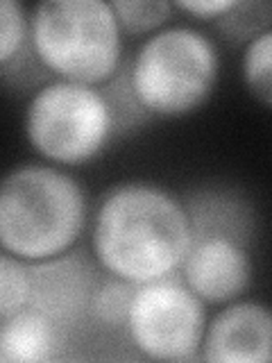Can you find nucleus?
<instances>
[{"mask_svg": "<svg viewBox=\"0 0 272 363\" xmlns=\"http://www.w3.org/2000/svg\"><path fill=\"white\" fill-rule=\"evenodd\" d=\"M220 68L218 43L193 23H170L128 57L130 82L154 121L202 111L218 89Z\"/></svg>", "mask_w": 272, "mask_h": 363, "instance_id": "obj_3", "label": "nucleus"}, {"mask_svg": "<svg viewBox=\"0 0 272 363\" xmlns=\"http://www.w3.org/2000/svg\"><path fill=\"white\" fill-rule=\"evenodd\" d=\"M200 361L272 363V304L241 298L209 318Z\"/></svg>", "mask_w": 272, "mask_h": 363, "instance_id": "obj_9", "label": "nucleus"}, {"mask_svg": "<svg viewBox=\"0 0 272 363\" xmlns=\"http://www.w3.org/2000/svg\"><path fill=\"white\" fill-rule=\"evenodd\" d=\"M30 30L52 79L102 86L130 57L111 0H41L30 7Z\"/></svg>", "mask_w": 272, "mask_h": 363, "instance_id": "obj_4", "label": "nucleus"}, {"mask_svg": "<svg viewBox=\"0 0 272 363\" xmlns=\"http://www.w3.org/2000/svg\"><path fill=\"white\" fill-rule=\"evenodd\" d=\"M209 28L220 41L245 48L272 28V0H234L232 9Z\"/></svg>", "mask_w": 272, "mask_h": 363, "instance_id": "obj_12", "label": "nucleus"}, {"mask_svg": "<svg viewBox=\"0 0 272 363\" xmlns=\"http://www.w3.org/2000/svg\"><path fill=\"white\" fill-rule=\"evenodd\" d=\"M252 245L230 236L193 238L179 277L209 306H225L245 298L254 281Z\"/></svg>", "mask_w": 272, "mask_h": 363, "instance_id": "obj_8", "label": "nucleus"}, {"mask_svg": "<svg viewBox=\"0 0 272 363\" xmlns=\"http://www.w3.org/2000/svg\"><path fill=\"white\" fill-rule=\"evenodd\" d=\"M241 84L256 105L272 109V28L241 48Z\"/></svg>", "mask_w": 272, "mask_h": 363, "instance_id": "obj_14", "label": "nucleus"}, {"mask_svg": "<svg viewBox=\"0 0 272 363\" xmlns=\"http://www.w3.org/2000/svg\"><path fill=\"white\" fill-rule=\"evenodd\" d=\"M234 0H175V9L179 14L188 16L191 21L202 23V26H211L222 14L232 9Z\"/></svg>", "mask_w": 272, "mask_h": 363, "instance_id": "obj_18", "label": "nucleus"}, {"mask_svg": "<svg viewBox=\"0 0 272 363\" xmlns=\"http://www.w3.org/2000/svg\"><path fill=\"white\" fill-rule=\"evenodd\" d=\"M23 136L39 162L79 168L118 139L100 86L50 79L34 89L23 109Z\"/></svg>", "mask_w": 272, "mask_h": 363, "instance_id": "obj_5", "label": "nucleus"}, {"mask_svg": "<svg viewBox=\"0 0 272 363\" xmlns=\"http://www.w3.org/2000/svg\"><path fill=\"white\" fill-rule=\"evenodd\" d=\"M66 327L37 309L0 320V363H48L60 357Z\"/></svg>", "mask_w": 272, "mask_h": 363, "instance_id": "obj_11", "label": "nucleus"}, {"mask_svg": "<svg viewBox=\"0 0 272 363\" xmlns=\"http://www.w3.org/2000/svg\"><path fill=\"white\" fill-rule=\"evenodd\" d=\"M91 213L86 189L68 168L18 164L0 184V250L30 264L60 257L89 230Z\"/></svg>", "mask_w": 272, "mask_h": 363, "instance_id": "obj_2", "label": "nucleus"}, {"mask_svg": "<svg viewBox=\"0 0 272 363\" xmlns=\"http://www.w3.org/2000/svg\"><path fill=\"white\" fill-rule=\"evenodd\" d=\"M134 289L136 284L102 272V279L94 293V302H91V318L107 327L123 329L130 313Z\"/></svg>", "mask_w": 272, "mask_h": 363, "instance_id": "obj_16", "label": "nucleus"}, {"mask_svg": "<svg viewBox=\"0 0 272 363\" xmlns=\"http://www.w3.org/2000/svg\"><path fill=\"white\" fill-rule=\"evenodd\" d=\"M209 304L177 275L136 284L125 334L147 361L184 363L200 359Z\"/></svg>", "mask_w": 272, "mask_h": 363, "instance_id": "obj_6", "label": "nucleus"}, {"mask_svg": "<svg viewBox=\"0 0 272 363\" xmlns=\"http://www.w3.org/2000/svg\"><path fill=\"white\" fill-rule=\"evenodd\" d=\"M125 39H147L170 26L177 14L173 0H111Z\"/></svg>", "mask_w": 272, "mask_h": 363, "instance_id": "obj_15", "label": "nucleus"}, {"mask_svg": "<svg viewBox=\"0 0 272 363\" xmlns=\"http://www.w3.org/2000/svg\"><path fill=\"white\" fill-rule=\"evenodd\" d=\"M89 238L102 272L145 284L177 275L193 232L181 196L154 182L128 179L96 202Z\"/></svg>", "mask_w": 272, "mask_h": 363, "instance_id": "obj_1", "label": "nucleus"}, {"mask_svg": "<svg viewBox=\"0 0 272 363\" xmlns=\"http://www.w3.org/2000/svg\"><path fill=\"white\" fill-rule=\"evenodd\" d=\"M100 89H102V94H105V100L109 105L113 128H116V136L136 134V132L145 130L150 123H154V118L141 105V100L136 96V91L130 82L128 62H125L120 71Z\"/></svg>", "mask_w": 272, "mask_h": 363, "instance_id": "obj_13", "label": "nucleus"}, {"mask_svg": "<svg viewBox=\"0 0 272 363\" xmlns=\"http://www.w3.org/2000/svg\"><path fill=\"white\" fill-rule=\"evenodd\" d=\"M100 279L102 268L94 255L77 247L60 257L34 261L30 264L28 309L45 313L62 327H73L91 315V302Z\"/></svg>", "mask_w": 272, "mask_h": 363, "instance_id": "obj_7", "label": "nucleus"}, {"mask_svg": "<svg viewBox=\"0 0 272 363\" xmlns=\"http://www.w3.org/2000/svg\"><path fill=\"white\" fill-rule=\"evenodd\" d=\"M193 238L230 236L247 245L254 243L259 230V213L243 191L227 184H200L184 196Z\"/></svg>", "mask_w": 272, "mask_h": 363, "instance_id": "obj_10", "label": "nucleus"}, {"mask_svg": "<svg viewBox=\"0 0 272 363\" xmlns=\"http://www.w3.org/2000/svg\"><path fill=\"white\" fill-rule=\"evenodd\" d=\"M30 304V264L9 252L0 255V320Z\"/></svg>", "mask_w": 272, "mask_h": 363, "instance_id": "obj_17", "label": "nucleus"}]
</instances>
